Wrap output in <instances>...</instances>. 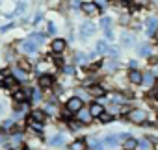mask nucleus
Here are the masks:
<instances>
[{
  "mask_svg": "<svg viewBox=\"0 0 158 150\" xmlns=\"http://www.w3.org/2000/svg\"><path fill=\"white\" fill-rule=\"evenodd\" d=\"M4 85L15 91V89H17V78H15V76H13V78H11V76H6V82H4Z\"/></svg>",
  "mask_w": 158,
  "mask_h": 150,
  "instance_id": "obj_19",
  "label": "nucleus"
},
{
  "mask_svg": "<svg viewBox=\"0 0 158 150\" xmlns=\"http://www.w3.org/2000/svg\"><path fill=\"white\" fill-rule=\"evenodd\" d=\"M63 70H65V74H73V72H74L73 67H63Z\"/></svg>",
  "mask_w": 158,
  "mask_h": 150,
  "instance_id": "obj_39",
  "label": "nucleus"
},
{
  "mask_svg": "<svg viewBox=\"0 0 158 150\" xmlns=\"http://www.w3.org/2000/svg\"><path fill=\"white\" fill-rule=\"evenodd\" d=\"M80 10H82L88 17H97V15H101V8H99L95 2H82Z\"/></svg>",
  "mask_w": 158,
  "mask_h": 150,
  "instance_id": "obj_1",
  "label": "nucleus"
},
{
  "mask_svg": "<svg viewBox=\"0 0 158 150\" xmlns=\"http://www.w3.org/2000/svg\"><path fill=\"white\" fill-rule=\"evenodd\" d=\"M136 150H151V143L147 139H141V141H138V148Z\"/></svg>",
  "mask_w": 158,
  "mask_h": 150,
  "instance_id": "obj_22",
  "label": "nucleus"
},
{
  "mask_svg": "<svg viewBox=\"0 0 158 150\" xmlns=\"http://www.w3.org/2000/svg\"><path fill=\"white\" fill-rule=\"evenodd\" d=\"M11 28H13V24H8V26H4L2 30H0V32H8V30H11Z\"/></svg>",
  "mask_w": 158,
  "mask_h": 150,
  "instance_id": "obj_40",
  "label": "nucleus"
},
{
  "mask_svg": "<svg viewBox=\"0 0 158 150\" xmlns=\"http://www.w3.org/2000/svg\"><path fill=\"white\" fill-rule=\"evenodd\" d=\"M28 97H30L28 91H23V89H15V91H13V98H15V102H26Z\"/></svg>",
  "mask_w": 158,
  "mask_h": 150,
  "instance_id": "obj_13",
  "label": "nucleus"
},
{
  "mask_svg": "<svg viewBox=\"0 0 158 150\" xmlns=\"http://www.w3.org/2000/svg\"><path fill=\"white\" fill-rule=\"evenodd\" d=\"M21 50H23V52H26V54H34V52L37 50V45H35V41H34V39H28V41L21 43Z\"/></svg>",
  "mask_w": 158,
  "mask_h": 150,
  "instance_id": "obj_6",
  "label": "nucleus"
},
{
  "mask_svg": "<svg viewBox=\"0 0 158 150\" xmlns=\"http://www.w3.org/2000/svg\"><path fill=\"white\" fill-rule=\"evenodd\" d=\"M86 146H88V143L84 139H78L71 144V150H86Z\"/></svg>",
  "mask_w": 158,
  "mask_h": 150,
  "instance_id": "obj_17",
  "label": "nucleus"
},
{
  "mask_svg": "<svg viewBox=\"0 0 158 150\" xmlns=\"http://www.w3.org/2000/svg\"><path fill=\"white\" fill-rule=\"evenodd\" d=\"M48 34H56V24L54 22H48Z\"/></svg>",
  "mask_w": 158,
  "mask_h": 150,
  "instance_id": "obj_35",
  "label": "nucleus"
},
{
  "mask_svg": "<svg viewBox=\"0 0 158 150\" xmlns=\"http://www.w3.org/2000/svg\"><path fill=\"white\" fill-rule=\"evenodd\" d=\"M80 124L82 122H69V128L71 130H78V128H80Z\"/></svg>",
  "mask_w": 158,
  "mask_h": 150,
  "instance_id": "obj_34",
  "label": "nucleus"
},
{
  "mask_svg": "<svg viewBox=\"0 0 158 150\" xmlns=\"http://www.w3.org/2000/svg\"><path fill=\"white\" fill-rule=\"evenodd\" d=\"M128 80H130L134 85H139V84H143V74H141L139 70L132 69V70L128 72Z\"/></svg>",
  "mask_w": 158,
  "mask_h": 150,
  "instance_id": "obj_5",
  "label": "nucleus"
},
{
  "mask_svg": "<svg viewBox=\"0 0 158 150\" xmlns=\"http://www.w3.org/2000/svg\"><path fill=\"white\" fill-rule=\"evenodd\" d=\"M76 61L78 63H86V56L84 54H76Z\"/></svg>",
  "mask_w": 158,
  "mask_h": 150,
  "instance_id": "obj_33",
  "label": "nucleus"
},
{
  "mask_svg": "<svg viewBox=\"0 0 158 150\" xmlns=\"http://www.w3.org/2000/svg\"><path fill=\"white\" fill-rule=\"evenodd\" d=\"M88 93H89L91 97H104V95H106V89H104L102 85H91V87L88 89Z\"/></svg>",
  "mask_w": 158,
  "mask_h": 150,
  "instance_id": "obj_10",
  "label": "nucleus"
},
{
  "mask_svg": "<svg viewBox=\"0 0 158 150\" xmlns=\"http://www.w3.org/2000/svg\"><path fill=\"white\" fill-rule=\"evenodd\" d=\"M89 113H91V117H101V113H104V108H102V104H91V108H89Z\"/></svg>",
  "mask_w": 158,
  "mask_h": 150,
  "instance_id": "obj_15",
  "label": "nucleus"
},
{
  "mask_svg": "<svg viewBox=\"0 0 158 150\" xmlns=\"http://www.w3.org/2000/svg\"><path fill=\"white\" fill-rule=\"evenodd\" d=\"M101 26H102L104 30H106V28H110V26H112V19H110V17H104V19L101 21Z\"/></svg>",
  "mask_w": 158,
  "mask_h": 150,
  "instance_id": "obj_27",
  "label": "nucleus"
},
{
  "mask_svg": "<svg viewBox=\"0 0 158 150\" xmlns=\"http://www.w3.org/2000/svg\"><path fill=\"white\" fill-rule=\"evenodd\" d=\"M99 119H101V122H110L114 117H112L110 113H101V117H99Z\"/></svg>",
  "mask_w": 158,
  "mask_h": 150,
  "instance_id": "obj_29",
  "label": "nucleus"
},
{
  "mask_svg": "<svg viewBox=\"0 0 158 150\" xmlns=\"http://www.w3.org/2000/svg\"><path fill=\"white\" fill-rule=\"evenodd\" d=\"M50 46H52V52H56V54H61V52L65 50V46H67V43H65L63 39H54Z\"/></svg>",
  "mask_w": 158,
  "mask_h": 150,
  "instance_id": "obj_8",
  "label": "nucleus"
},
{
  "mask_svg": "<svg viewBox=\"0 0 158 150\" xmlns=\"http://www.w3.org/2000/svg\"><path fill=\"white\" fill-rule=\"evenodd\" d=\"M35 2H45V0H35Z\"/></svg>",
  "mask_w": 158,
  "mask_h": 150,
  "instance_id": "obj_43",
  "label": "nucleus"
},
{
  "mask_svg": "<svg viewBox=\"0 0 158 150\" xmlns=\"http://www.w3.org/2000/svg\"><path fill=\"white\" fill-rule=\"evenodd\" d=\"M82 37H89V35H93L95 34V26L91 24V22H84L82 24Z\"/></svg>",
  "mask_w": 158,
  "mask_h": 150,
  "instance_id": "obj_12",
  "label": "nucleus"
},
{
  "mask_svg": "<svg viewBox=\"0 0 158 150\" xmlns=\"http://www.w3.org/2000/svg\"><path fill=\"white\" fill-rule=\"evenodd\" d=\"M95 4H97L99 8H106V4H108V2H106V0H97Z\"/></svg>",
  "mask_w": 158,
  "mask_h": 150,
  "instance_id": "obj_37",
  "label": "nucleus"
},
{
  "mask_svg": "<svg viewBox=\"0 0 158 150\" xmlns=\"http://www.w3.org/2000/svg\"><path fill=\"white\" fill-rule=\"evenodd\" d=\"M45 119H47V113L41 109H35L30 113V120H34V122H45Z\"/></svg>",
  "mask_w": 158,
  "mask_h": 150,
  "instance_id": "obj_9",
  "label": "nucleus"
},
{
  "mask_svg": "<svg viewBox=\"0 0 158 150\" xmlns=\"http://www.w3.org/2000/svg\"><path fill=\"white\" fill-rule=\"evenodd\" d=\"M104 35H106V37H108V39H114V32H112V26H110V28H106V30H104Z\"/></svg>",
  "mask_w": 158,
  "mask_h": 150,
  "instance_id": "obj_31",
  "label": "nucleus"
},
{
  "mask_svg": "<svg viewBox=\"0 0 158 150\" xmlns=\"http://www.w3.org/2000/svg\"><path fill=\"white\" fill-rule=\"evenodd\" d=\"M91 120V113L88 111V109H80V111H78V122H82V124H88Z\"/></svg>",
  "mask_w": 158,
  "mask_h": 150,
  "instance_id": "obj_11",
  "label": "nucleus"
},
{
  "mask_svg": "<svg viewBox=\"0 0 158 150\" xmlns=\"http://www.w3.org/2000/svg\"><path fill=\"white\" fill-rule=\"evenodd\" d=\"M156 32H158V19L149 17V19H147V35H149V37H152Z\"/></svg>",
  "mask_w": 158,
  "mask_h": 150,
  "instance_id": "obj_4",
  "label": "nucleus"
},
{
  "mask_svg": "<svg viewBox=\"0 0 158 150\" xmlns=\"http://www.w3.org/2000/svg\"><path fill=\"white\" fill-rule=\"evenodd\" d=\"M30 39H34L35 43H43V41H45V35H43V34H32Z\"/></svg>",
  "mask_w": 158,
  "mask_h": 150,
  "instance_id": "obj_26",
  "label": "nucleus"
},
{
  "mask_svg": "<svg viewBox=\"0 0 158 150\" xmlns=\"http://www.w3.org/2000/svg\"><path fill=\"white\" fill-rule=\"evenodd\" d=\"M88 144L91 146V150H102V143L97 139H88Z\"/></svg>",
  "mask_w": 158,
  "mask_h": 150,
  "instance_id": "obj_21",
  "label": "nucleus"
},
{
  "mask_svg": "<svg viewBox=\"0 0 158 150\" xmlns=\"http://www.w3.org/2000/svg\"><path fill=\"white\" fill-rule=\"evenodd\" d=\"M2 111H4V108H2V106H0V113H2Z\"/></svg>",
  "mask_w": 158,
  "mask_h": 150,
  "instance_id": "obj_42",
  "label": "nucleus"
},
{
  "mask_svg": "<svg viewBox=\"0 0 158 150\" xmlns=\"http://www.w3.org/2000/svg\"><path fill=\"white\" fill-rule=\"evenodd\" d=\"M143 84H147V85H154V76H152V74L151 72H147V74H143Z\"/></svg>",
  "mask_w": 158,
  "mask_h": 150,
  "instance_id": "obj_24",
  "label": "nucleus"
},
{
  "mask_svg": "<svg viewBox=\"0 0 158 150\" xmlns=\"http://www.w3.org/2000/svg\"><path fill=\"white\" fill-rule=\"evenodd\" d=\"M84 108V102H82V98H78V97H73V98H69L67 100V109L69 111H73V113H78Z\"/></svg>",
  "mask_w": 158,
  "mask_h": 150,
  "instance_id": "obj_3",
  "label": "nucleus"
},
{
  "mask_svg": "<svg viewBox=\"0 0 158 150\" xmlns=\"http://www.w3.org/2000/svg\"><path fill=\"white\" fill-rule=\"evenodd\" d=\"M52 84H54V80H52L50 74H43V76H39V87L41 89H48V87H52Z\"/></svg>",
  "mask_w": 158,
  "mask_h": 150,
  "instance_id": "obj_7",
  "label": "nucleus"
},
{
  "mask_svg": "<svg viewBox=\"0 0 158 150\" xmlns=\"http://www.w3.org/2000/svg\"><path fill=\"white\" fill-rule=\"evenodd\" d=\"M108 50H110V46H108L106 41H99V43H97V52H99V54H106Z\"/></svg>",
  "mask_w": 158,
  "mask_h": 150,
  "instance_id": "obj_20",
  "label": "nucleus"
},
{
  "mask_svg": "<svg viewBox=\"0 0 158 150\" xmlns=\"http://www.w3.org/2000/svg\"><path fill=\"white\" fill-rule=\"evenodd\" d=\"M54 111H56V109H54V106H52V104H48V106L45 108V113H54Z\"/></svg>",
  "mask_w": 158,
  "mask_h": 150,
  "instance_id": "obj_36",
  "label": "nucleus"
},
{
  "mask_svg": "<svg viewBox=\"0 0 158 150\" xmlns=\"http://www.w3.org/2000/svg\"><path fill=\"white\" fill-rule=\"evenodd\" d=\"M41 21V13H35V19H34V22H39Z\"/></svg>",
  "mask_w": 158,
  "mask_h": 150,
  "instance_id": "obj_41",
  "label": "nucleus"
},
{
  "mask_svg": "<svg viewBox=\"0 0 158 150\" xmlns=\"http://www.w3.org/2000/svg\"><path fill=\"white\" fill-rule=\"evenodd\" d=\"M132 2H134L136 6H147V4H149V0H132Z\"/></svg>",
  "mask_w": 158,
  "mask_h": 150,
  "instance_id": "obj_32",
  "label": "nucleus"
},
{
  "mask_svg": "<svg viewBox=\"0 0 158 150\" xmlns=\"http://www.w3.org/2000/svg\"><path fill=\"white\" fill-rule=\"evenodd\" d=\"M61 143H63V137H61V135H56V137H52V139H50V144H52V146L61 144Z\"/></svg>",
  "mask_w": 158,
  "mask_h": 150,
  "instance_id": "obj_28",
  "label": "nucleus"
},
{
  "mask_svg": "<svg viewBox=\"0 0 158 150\" xmlns=\"http://www.w3.org/2000/svg\"><path fill=\"white\" fill-rule=\"evenodd\" d=\"M121 43H123L125 46H132V45H134V35H132L130 32H123V34H121Z\"/></svg>",
  "mask_w": 158,
  "mask_h": 150,
  "instance_id": "obj_14",
  "label": "nucleus"
},
{
  "mask_svg": "<svg viewBox=\"0 0 158 150\" xmlns=\"http://www.w3.org/2000/svg\"><path fill=\"white\" fill-rule=\"evenodd\" d=\"M54 63H56L58 67H63V59H61V57H56V59H54Z\"/></svg>",
  "mask_w": 158,
  "mask_h": 150,
  "instance_id": "obj_38",
  "label": "nucleus"
},
{
  "mask_svg": "<svg viewBox=\"0 0 158 150\" xmlns=\"http://www.w3.org/2000/svg\"><path fill=\"white\" fill-rule=\"evenodd\" d=\"M138 54H139V56H149V54H151V45H141V46L138 48Z\"/></svg>",
  "mask_w": 158,
  "mask_h": 150,
  "instance_id": "obj_23",
  "label": "nucleus"
},
{
  "mask_svg": "<svg viewBox=\"0 0 158 150\" xmlns=\"http://www.w3.org/2000/svg\"><path fill=\"white\" fill-rule=\"evenodd\" d=\"M13 74H15V78H17V80H26V78H28V72L23 70L21 67H17V69L13 70Z\"/></svg>",
  "mask_w": 158,
  "mask_h": 150,
  "instance_id": "obj_18",
  "label": "nucleus"
},
{
  "mask_svg": "<svg viewBox=\"0 0 158 150\" xmlns=\"http://www.w3.org/2000/svg\"><path fill=\"white\" fill-rule=\"evenodd\" d=\"M104 143H108L110 146H114V144L117 143V137H114V135H110V137H106V139H104Z\"/></svg>",
  "mask_w": 158,
  "mask_h": 150,
  "instance_id": "obj_30",
  "label": "nucleus"
},
{
  "mask_svg": "<svg viewBox=\"0 0 158 150\" xmlns=\"http://www.w3.org/2000/svg\"><path fill=\"white\" fill-rule=\"evenodd\" d=\"M127 119H128V120H132V122H136V124H141V122H145L147 113H145L143 109H130V111H128V115H127Z\"/></svg>",
  "mask_w": 158,
  "mask_h": 150,
  "instance_id": "obj_2",
  "label": "nucleus"
},
{
  "mask_svg": "<svg viewBox=\"0 0 158 150\" xmlns=\"http://www.w3.org/2000/svg\"><path fill=\"white\" fill-rule=\"evenodd\" d=\"M19 67H21L23 70H26V72H28V70L32 69V65H30V61H26V59H21V61H19Z\"/></svg>",
  "mask_w": 158,
  "mask_h": 150,
  "instance_id": "obj_25",
  "label": "nucleus"
},
{
  "mask_svg": "<svg viewBox=\"0 0 158 150\" xmlns=\"http://www.w3.org/2000/svg\"><path fill=\"white\" fill-rule=\"evenodd\" d=\"M138 148V141L136 139H125V143H123V150H136Z\"/></svg>",
  "mask_w": 158,
  "mask_h": 150,
  "instance_id": "obj_16",
  "label": "nucleus"
}]
</instances>
